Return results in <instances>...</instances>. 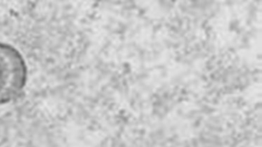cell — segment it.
Instances as JSON below:
<instances>
[{
  "instance_id": "obj_1",
  "label": "cell",
  "mask_w": 262,
  "mask_h": 147,
  "mask_svg": "<svg viewBox=\"0 0 262 147\" xmlns=\"http://www.w3.org/2000/svg\"><path fill=\"white\" fill-rule=\"evenodd\" d=\"M28 67L24 56L9 44L0 43V104L17 98L27 83Z\"/></svg>"
}]
</instances>
